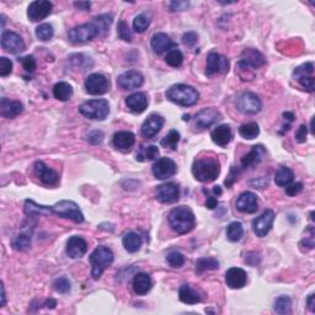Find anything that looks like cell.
Instances as JSON below:
<instances>
[{
	"label": "cell",
	"mask_w": 315,
	"mask_h": 315,
	"mask_svg": "<svg viewBox=\"0 0 315 315\" xmlns=\"http://www.w3.org/2000/svg\"><path fill=\"white\" fill-rule=\"evenodd\" d=\"M25 213L27 215H51L56 214L61 218L70 219L74 223H83L84 214L79 206L73 201L63 200L56 203L55 206H41L33 202L32 200L25 201Z\"/></svg>",
	"instance_id": "1"
},
{
	"label": "cell",
	"mask_w": 315,
	"mask_h": 315,
	"mask_svg": "<svg viewBox=\"0 0 315 315\" xmlns=\"http://www.w3.org/2000/svg\"><path fill=\"white\" fill-rule=\"evenodd\" d=\"M112 15H109V14L96 16L89 24L80 25V26H76L70 30L68 32V38L74 44H81L93 41L94 38L100 37L109 31L110 26L112 25Z\"/></svg>",
	"instance_id": "2"
},
{
	"label": "cell",
	"mask_w": 315,
	"mask_h": 315,
	"mask_svg": "<svg viewBox=\"0 0 315 315\" xmlns=\"http://www.w3.org/2000/svg\"><path fill=\"white\" fill-rule=\"evenodd\" d=\"M167 219H169V224L172 231L180 235L190 233L196 226L195 213L191 208L186 206L172 208L167 215Z\"/></svg>",
	"instance_id": "3"
},
{
	"label": "cell",
	"mask_w": 315,
	"mask_h": 315,
	"mask_svg": "<svg viewBox=\"0 0 315 315\" xmlns=\"http://www.w3.org/2000/svg\"><path fill=\"white\" fill-rule=\"evenodd\" d=\"M220 174V163L215 158L196 159L192 165V175L200 183L208 184L214 181Z\"/></svg>",
	"instance_id": "4"
},
{
	"label": "cell",
	"mask_w": 315,
	"mask_h": 315,
	"mask_svg": "<svg viewBox=\"0 0 315 315\" xmlns=\"http://www.w3.org/2000/svg\"><path fill=\"white\" fill-rule=\"evenodd\" d=\"M166 98L174 104L180 105V106L189 107L194 106L197 104L200 99V94L194 86H190L186 84H177L172 85L166 92Z\"/></svg>",
	"instance_id": "5"
},
{
	"label": "cell",
	"mask_w": 315,
	"mask_h": 315,
	"mask_svg": "<svg viewBox=\"0 0 315 315\" xmlns=\"http://www.w3.org/2000/svg\"><path fill=\"white\" fill-rule=\"evenodd\" d=\"M113 259H115L113 252L107 246H98L93 251V254L89 257V261L93 266L92 276L94 280H99L101 277L105 269L112 265Z\"/></svg>",
	"instance_id": "6"
},
{
	"label": "cell",
	"mask_w": 315,
	"mask_h": 315,
	"mask_svg": "<svg viewBox=\"0 0 315 315\" xmlns=\"http://www.w3.org/2000/svg\"><path fill=\"white\" fill-rule=\"evenodd\" d=\"M79 112L89 120L104 121L110 113V105L105 99H95L81 104Z\"/></svg>",
	"instance_id": "7"
},
{
	"label": "cell",
	"mask_w": 315,
	"mask_h": 315,
	"mask_svg": "<svg viewBox=\"0 0 315 315\" xmlns=\"http://www.w3.org/2000/svg\"><path fill=\"white\" fill-rule=\"evenodd\" d=\"M261 107H262V102L259 96L254 93H243L237 100V109L245 115H255L260 112Z\"/></svg>",
	"instance_id": "8"
},
{
	"label": "cell",
	"mask_w": 315,
	"mask_h": 315,
	"mask_svg": "<svg viewBox=\"0 0 315 315\" xmlns=\"http://www.w3.org/2000/svg\"><path fill=\"white\" fill-rule=\"evenodd\" d=\"M266 63V59L257 50L254 48H248L244 50L241 53V58L239 61V68L241 70L246 69H257V68L262 67Z\"/></svg>",
	"instance_id": "9"
},
{
	"label": "cell",
	"mask_w": 315,
	"mask_h": 315,
	"mask_svg": "<svg viewBox=\"0 0 315 315\" xmlns=\"http://www.w3.org/2000/svg\"><path fill=\"white\" fill-rule=\"evenodd\" d=\"M2 47L3 50L11 53V55H19V53L24 52L25 48H26L24 39L13 31H3Z\"/></svg>",
	"instance_id": "10"
},
{
	"label": "cell",
	"mask_w": 315,
	"mask_h": 315,
	"mask_svg": "<svg viewBox=\"0 0 315 315\" xmlns=\"http://www.w3.org/2000/svg\"><path fill=\"white\" fill-rule=\"evenodd\" d=\"M110 83L105 75L94 73L85 80V90L90 95H104L109 92Z\"/></svg>",
	"instance_id": "11"
},
{
	"label": "cell",
	"mask_w": 315,
	"mask_h": 315,
	"mask_svg": "<svg viewBox=\"0 0 315 315\" xmlns=\"http://www.w3.org/2000/svg\"><path fill=\"white\" fill-rule=\"evenodd\" d=\"M53 9V4L47 0H36L28 5L27 16L32 22L41 21L51 15Z\"/></svg>",
	"instance_id": "12"
},
{
	"label": "cell",
	"mask_w": 315,
	"mask_h": 315,
	"mask_svg": "<svg viewBox=\"0 0 315 315\" xmlns=\"http://www.w3.org/2000/svg\"><path fill=\"white\" fill-rule=\"evenodd\" d=\"M275 222V212L272 209H266L262 214L259 215L256 219L252 222V231H254L256 237L263 238L268 234V232L272 229Z\"/></svg>",
	"instance_id": "13"
},
{
	"label": "cell",
	"mask_w": 315,
	"mask_h": 315,
	"mask_svg": "<svg viewBox=\"0 0 315 315\" xmlns=\"http://www.w3.org/2000/svg\"><path fill=\"white\" fill-rule=\"evenodd\" d=\"M177 166L174 160L170 158H160L155 161L152 167L153 175L159 180H166V178L174 176L176 174Z\"/></svg>",
	"instance_id": "14"
},
{
	"label": "cell",
	"mask_w": 315,
	"mask_h": 315,
	"mask_svg": "<svg viewBox=\"0 0 315 315\" xmlns=\"http://www.w3.org/2000/svg\"><path fill=\"white\" fill-rule=\"evenodd\" d=\"M229 70V61L226 57L218 55L217 52H211L207 57L206 75L212 76L218 73H227Z\"/></svg>",
	"instance_id": "15"
},
{
	"label": "cell",
	"mask_w": 315,
	"mask_h": 315,
	"mask_svg": "<svg viewBox=\"0 0 315 315\" xmlns=\"http://www.w3.org/2000/svg\"><path fill=\"white\" fill-rule=\"evenodd\" d=\"M144 83V78L137 70H128L122 73L117 78L118 87L123 90H133L141 87Z\"/></svg>",
	"instance_id": "16"
},
{
	"label": "cell",
	"mask_w": 315,
	"mask_h": 315,
	"mask_svg": "<svg viewBox=\"0 0 315 315\" xmlns=\"http://www.w3.org/2000/svg\"><path fill=\"white\" fill-rule=\"evenodd\" d=\"M222 118V115L215 109H204L195 116V127L198 129H206L213 126Z\"/></svg>",
	"instance_id": "17"
},
{
	"label": "cell",
	"mask_w": 315,
	"mask_h": 315,
	"mask_svg": "<svg viewBox=\"0 0 315 315\" xmlns=\"http://www.w3.org/2000/svg\"><path fill=\"white\" fill-rule=\"evenodd\" d=\"M35 174L42 184L48 186H56L59 183V174L56 170L48 167L43 161H36Z\"/></svg>",
	"instance_id": "18"
},
{
	"label": "cell",
	"mask_w": 315,
	"mask_h": 315,
	"mask_svg": "<svg viewBox=\"0 0 315 315\" xmlns=\"http://www.w3.org/2000/svg\"><path fill=\"white\" fill-rule=\"evenodd\" d=\"M237 209L241 213H248L252 214L257 211L259 208V200H257V196L252 192H244L238 197L237 203H235Z\"/></svg>",
	"instance_id": "19"
},
{
	"label": "cell",
	"mask_w": 315,
	"mask_h": 315,
	"mask_svg": "<svg viewBox=\"0 0 315 315\" xmlns=\"http://www.w3.org/2000/svg\"><path fill=\"white\" fill-rule=\"evenodd\" d=\"M163 126H164V118L161 117L160 115H158V113H153V115H150L149 117L143 122V124H142L141 128L142 136H143L144 138L148 139L155 137V136L160 132V129L163 128Z\"/></svg>",
	"instance_id": "20"
},
{
	"label": "cell",
	"mask_w": 315,
	"mask_h": 315,
	"mask_svg": "<svg viewBox=\"0 0 315 315\" xmlns=\"http://www.w3.org/2000/svg\"><path fill=\"white\" fill-rule=\"evenodd\" d=\"M180 196V190L175 184H163L158 186L157 189V198L161 203H174L178 200Z\"/></svg>",
	"instance_id": "21"
},
{
	"label": "cell",
	"mask_w": 315,
	"mask_h": 315,
	"mask_svg": "<svg viewBox=\"0 0 315 315\" xmlns=\"http://www.w3.org/2000/svg\"><path fill=\"white\" fill-rule=\"evenodd\" d=\"M246 272L243 268L232 267L226 274V283L229 288L240 289L246 285Z\"/></svg>",
	"instance_id": "22"
},
{
	"label": "cell",
	"mask_w": 315,
	"mask_h": 315,
	"mask_svg": "<svg viewBox=\"0 0 315 315\" xmlns=\"http://www.w3.org/2000/svg\"><path fill=\"white\" fill-rule=\"evenodd\" d=\"M150 44H152L154 53H157V55H163V53L169 52V51H171V48L176 46V43H175L166 33L163 32L155 33L152 37Z\"/></svg>",
	"instance_id": "23"
},
{
	"label": "cell",
	"mask_w": 315,
	"mask_h": 315,
	"mask_svg": "<svg viewBox=\"0 0 315 315\" xmlns=\"http://www.w3.org/2000/svg\"><path fill=\"white\" fill-rule=\"evenodd\" d=\"M87 251V244L81 237H72L67 241V252L72 259H80Z\"/></svg>",
	"instance_id": "24"
},
{
	"label": "cell",
	"mask_w": 315,
	"mask_h": 315,
	"mask_svg": "<svg viewBox=\"0 0 315 315\" xmlns=\"http://www.w3.org/2000/svg\"><path fill=\"white\" fill-rule=\"evenodd\" d=\"M24 110V106L20 101L10 100V99L3 98L0 101V113L5 118H15Z\"/></svg>",
	"instance_id": "25"
},
{
	"label": "cell",
	"mask_w": 315,
	"mask_h": 315,
	"mask_svg": "<svg viewBox=\"0 0 315 315\" xmlns=\"http://www.w3.org/2000/svg\"><path fill=\"white\" fill-rule=\"evenodd\" d=\"M136 137L132 132H127V130H123V132H117L115 133L112 139V143L115 146L116 149L121 150V152H129L132 149V147L134 146Z\"/></svg>",
	"instance_id": "26"
},
{
	"label": "cell",
	"mask_w": 315,
	"mask_h": 315,
	"mask_svg": "<svg viewBox=\"0 0 315 315\" xmlns=\"http://www.w3.org/2000/svg\"><path fill=\"white\" fill-rule=\"evenodd\" d=\"M148 96L144 93H136L126 99V105L134 113H142L148 107Z\"/></svg>",
	"instance_id": "27"
},
{
	"label": "cell",
	"mask_w": 315,
	"mask_h": 315,
	"mask_svg": "<svg viewBox=\"0 0 315 315\" xmlns=\"http://www.w3.org/2000/svg\"><path fill=\"white\" fill-rule=\"evenodd\" d=\"M133 291L136 292V294L138 296H144L152 289L153 282L152 278L148 274H144V272H141V274H137L133 278Z\"/></svg>",
	"instance_id": "28"
},
{
	"label": "cell",
	"mask_w": 315,
	"mask_h": 315,
	"mask_svg": "<svg viewBox=\"0 0 315 315\" xmlns=\"http://www.w3.org/2000/svg\"><path fill=\"white\" fill-rule=\"evenodd\" d=\"M211 137L214 144H217L219 147H226L227 144H229V142L232 141L233 137L231 127L227 126V124L218 126L217 128L213 129Z\"/></svg>",
	"instance_id": "29"
},
{
	"label": "cell",
	"mask_w": 315,
	"mask_h": 315,
	"mask_svg": "<svg viewBox=\"0 0 315 315\" xmlns=\"http://www.w3.org/2000/svg\"><path fill=\"white\" fill-rule=\"evenodd\" d=\"M266 154V150L262 146H254L250 150L249 154H246L245 157L241 159V166L243 167H250L255 164L260 163L262 160V157Z\"/></svg>",
	"instance_id": "30"
},
{
	"label": "cell",
	"mask_w": 315,
	"mask_h": 315,
	"mask_svg": "<svg viewBox=\"0 0 315 315\" xmlns=\"http://www.w3.org/2000/svg\"><path fill=\"white\" fill-rule=\"evenodd\" d=\"M178 298L183 303L185 304H197L200 303L201 300V296L195 291L190 287L189 285H183L178 289Z\"/></svg>",
	"instance_id": "31"
},
{
	"label": "cell",
	"mask_w": 315,
	"mask_h": 315,
	"mask_svg": "<svg viewBox=\"0 0 315 315\" xmlns=\"http://www.w3.org/2000/svg\"><path fill=\"white\" fill-rule=\"evenodd\" d=\"M122 244H123L126 251L133 254V252H137L139 249H141L142 244H143V240H142V238L139 237L137 233L130 232L124 235L123 239H122Z\"/></svg>",
	"instance_id": "32"
},
{
	"label": "cell",
	"mask_w": 315,
	"mask_h": 315,
	"mask_svg": "<svg viewBox=\"0 0 315 315\" xmlns=\"http://www.w3.org/2000/svg\"><path fill=\"white\" fill-rule=\"evenodd\" d=\"M294 180V172L293 170L289 169L287 166H282L278 169V171L275 175V183L277 186L280 187H286L289 184L293 183Z\"/></svg>",
	"instance_id": "33"
},
{
	"label": "cell",
	"mask_w": 315,
	"mask_h": 315,
	"mask_svg": "<svg viewBox=\"0 0 315 315\" xmlns=\"http://www.w3.org/2000/svg\"><path fill=\"white\" fill-rule=\"evenodd\" d=\"M53 96L59 101H68L73 96V87L65 81H59L53 86Z\"/></svg>",
	"instance_id": "34"
},
{
	"label": "cell",
	"mask_w": 315,
	"mask_h": 315,
	"mask_svg": "<svg viewBox=\"0 0 315 315\" xmlns=\"http://www.w3.org/2000/svg\"><path fill=\"white\" fill-rule=\"evenodd\" d=\"M219 262L214 257H202L196 261V272L198 275L203 274L206 271H212V269H218Z\"/></svg>",
	"instance_id": "35"
},
{
	"label": "cell",
	"mask_w": 315,
	"mask_h": 315,
	"mask_svg": "<svg viewBox=\"0 0 315 315\" xmlns=\"http://www.w3.org/2000/svg\"><path fill=\"white\" fill-rule=\"evenodd\" d=\"M275 311L277 314H289L292 310V300L291 298L287 296H281L278 297L276 300H275V305H274Z\"/></svg>",
	"instance_id": "36"
},
{
	"label": "cell",
	"mask_w": 315,
	"mask_h": 315,
	"mask_svg": "<svg viewBox=\"0 0 315 315\" xmlns=\"http://www.w3.org/2000/svg\"><path fill=\"white\" fill-rule=\"evenodd\" d=\"M239 134L244 139H254L260 134V128L259 124L255 123V122H250V123H246L240 126L239 128Z\"/></svg>",
	"instance_id": "37"
},
{
	"label": "cell",
	"mask_w": 315,
	"mask_h": 315,
	"mask_svg": "<svg viewBox=\"0 0 315 315\" xmlns=\"http://www.w3.org/2000/svg\"><path fill=\"white\" fill-rule=\"evenodd\" d=\"M244 228L240 222H233L227 228V237L231 241H239L243 238Z\"/></svg>",
	"instance_id": "38"
},
{
	"label": "cell",
	"mask_w": 315,
	"mask_h": 315,
	"mask_svg": "<svg viewBox=\"0 0 315 315\" xmlns=\"http://www.w3.org/2000/svg\"><path fill=\"white\" fill-rule=\"evenodd\" d=\"M180 142V133L177 130L171 129L169 133L163 138L161 141V146L165 147V148H170L172 150L177 149V144Z\"/></svg>",
	"instance_id": "39"
},
{
	"label": "cell",
	"mask_w": 315,
	"mask_h": 315,
	"mask_svg": "<svg viewBox=\"0 0 315 315\" xmlns=\"http://www.w3.org/2000/svg\"><path fill=\"white\" fill-rule=\"evenodd\" d=\"M13 248L15 250H26L31 246V237L28 234H25V233H21V234L16 235L15 238L13 239Z\"/></svg>",
	"instance_id": "40"
},
{
	"label": "cell",
	"mask_w": 315,
	"mask_h": 315,
	"mask_svg": "<svg viewBox=\"0 0 315 315\" xmlns=\"http://www.w3.org/2000/svg\"><path fill=\"white\" fill-rule=\"evenodd\" d=\"M159 157V149L157 146H149L146 148H141V153L137 154V160H155Z\"/></svg>",
	"instance_id": "41"
},
{
	"label": "cell",
	"mask_w": 315,
	"mask_h": 315,
	"mask_svg": "<svg viewBox=\"0 0 315 315\" xmlns=\"http://www.w3.org/2000/svg\"><path fill=\"white\" fill-rule=\"evenodd\" d=\"M55 35V30H53L52 25L50 24H42L36 28V37H37L39 41H50L51 38L53 37Z\"/></svg>",
	"instance_id": "42"
},
{
	"label": "cell",
	"mask_w": 315,
	"mask_h": 315,
	"mask_svg": "<svg viewBox=\"0 0 315 315\" xmlns=\"http://www.w3.org/2000/svg\"><path fill=\"white\" fill-rule=\"evenodd\" d=\"M183 61H184V56H183V53H181V51H178L177 48H174V50L169 51L165 57L166 63L169 64L170 67H174V68L180 67V65L183 64Z\"/></svg>",
	"instance_id": "43"
},
{
	"label": "cell",
	"mask_w": 315,
	"mask_h": 315,
	"mask_svg": "<svg viewBox=\"0 0 315 315\" xmlns=\"http://www.w3.org/2000/svg\"><path fill=\"white\" fill-rule=\"evenodd\" d=\"M150 25V18L147 16L146 14H139L138 16H136L133 20V28H134L136 32H144Z\"/></svg>",
	"instance_id": "44"
},
{
	"label": "cell",
	"mask_w": 315,
	"mask_h": 315,
	"mask_svg": "<svg viewBox=\"0 0 315 315\" xmlns=\"http://www.w3.org/2000/svg\"><path fill=\"white\" fill-rule=\"evenodd\" d=\"M166 262L169 263L171 267L174 268H180L181 266L185 263V256L181 254L180 251H171L167 254L166 256Z\"/></svg>",
	"instance_id": "45"
},
{
	"label": "cell",
	"mask_w": 315,
	"mask_h": 315,
	"mask_svg": "<svg viewBox=\"0 0 315 315\" xmlns=\"http://www.w3.org/2000/svg\"><path fill=\"white\" fill-rule=\"evenodd\" d=\"M117 32H118V37H120L121 39H123V41H126V42L132 41V32H130L128 25H127L123 20H121V21L118 22Z\"/></svg>",
	"instance_id": "46"
},
{
	"label": "cell",
	"mask_w": 315,
	"mask_h": 315,
	"mask_svg": "<svg viewBox=\"0 0 315 315\" xmlns=\"http://www.w3.org/2000/svg\"><path fill=\"white\" fill-rule=\"evenodd\" d=\"M314 73V64L313 63H305V64H302L300 67L296 68V70H294V78H299V76H303V75H313Z\"/></svg>",
	"instance_id": "47"
},
{
	"label": "cell",
	"mask_w": 315,
	"mask_h": 315,
	"mask_svg": "<svg viewBox=\"0 0 315 315\" xmlns=\"http://www.w3.org/2000/svg\"><path fill=\"white\" fill-rule=\"evenodd\" d=\"M298 83L302 85L303 87L309 93L314 92V76L313 75H303L297 78Z\"/></svg>",
	"instance_id": "48"
},
{
	"label": "cell",
	"mask_w": 315,
	"mask_h": 315,
	"mask_svg": "<svg viewBox=\"0 0 315 315\" xmlns=\"http://www.w3.org/2000/svg\"><path fill=\"white\" fill-rule=\"evenodd\" d=\"M53 286H55V289L57 292H59V293L64 294L70 291V283L65 277H61V278H58V280H56L55 285Z\"/></svg>",
	"instance_id": "49"
},
{
	"label": "cell",
	"mask_w": 315,
	"mask_h": 315,
	"mask_svg": "<svg viewBox=\"0 0 315 315\" xmlns=\"http://www.w3.org/2000/svg\"><path fill=\"white\" fill-rule=\"evenodd\" d=\"M11 72H13V63H11V61L8 59L7 57H2L0 58V75L8 76Z\"/></svg>",
	"instance_id": "50"
},
{
	"label": "cell",
	"mask_w": 315,
	"mask_h": 315,
	"mask_svg": "<svg viewBox=\"0 0 315 315\" xmlns=\"http://www.w3.org/2000/svg\"><path fill=\"white\" fill-rule=\"evenodd\" d=\"M21 63L24 69L28 73L35 72L36 67H37V63H36V59L33 56H26L24 57V58H21Z\"/></svg>",
	"instance_id": "51"
},
{
	"label": "cell",
	"mask_w": 315,
	"mask_h": 315,
	"mask_svg": "<svg viewBox=\"0 0 315 315\" xmlns=\"http://www.w3.org/2000/svg\"><path fill=\"white\" fill-rule=\"evenodd\" d=\"M104 139V133L101 130H90L86 134V141L92 144L101 143Z\"/></svg>",
	"instance_id": "52"
},
{
	"label": "cell",
	"mask_w": 315,
	"mask_h": 315,
	"mask_svg": "<svg viewBox=\"0 0 315 315\" xmlns=\"http://www.w3.org/2000/svg\"><path fill=\"white\" fill-rule=\"evenodd\" d=\"M303 190V184L302 183H297V184H289L288 186H286V194L291 197L296 196L298 194H300Z\"/></svg>",
	"instance_id": "53"
},
{
	"label": "cell",
	"mask_w": 315,
	"mask_h": 315,
	"mask_svg": "<svg viewBox=\"0 0 315 315\" xmlns=\"http://www.w3.org/2000/svg\"><path fill=\"white\" fill-rule=\"evenodd\" d=\"M197 39L198 37L195 32H186L183 36V43L187 47H194L197 43Z\"/></svg>",
	"instance_id": "54"
},
{
	"label": "cell",
	"mask_w": 315,
	"mask_h": 315,
	"mask_svg": "<svg viewBox=\"0 0 315 315\" xmlns=\"http://www.w3.org/2000/svg\"><path fill=\"white\" fill-rule=\"evenodd\" d=\"M306 134H308V127H306L305 124H302V126H300L296 132L297 142H299V143H304V142L306 141Z\"/></svg>",
	"instance_id": "55"
},
{
	"label": "cell",
	"mask_w": 315,
	"mask_h": 315,
	"mask_svg": "<svg viewBox=\"0 0 315 315\" xmlns=\"http://www.w3.org/2000/svg\"><path fill=\"white\" fill-rule=\"evenodd\" d=\"M238 175H239V170H238L237 167L233 166L232 170H231V174H229V177L226 180V185L228 186V187L232 186L233 184H234L235 181H237Z\"/></svg>",
	"instance_id": "56"
},
{
	"label": "cell",
	"mask_w": 315,
	"mask_h": 315,
	"mask_svg": "<svg viewBox=\"0 0 315 315\" xmlns=\"http://www.w3.org/2000/svg\"><path fill=\"white\" fill-rule=\"evenodd\" d=\"M187 7H189V3L187 2H172V3H170V9H171V11L185 10Z\"/></svg>",
	"instance_id": "57"
},
{
	"label": "cell",
	"mask_w": 315,
	"mask_h": 315,
	"mask_svg": "<svg viewBox=\"0 0 315 315\" xmlns=\"http://www.w3.org/2000/svg\"><path fill=\"white\" fill-rule=\"evenodd\" d=\"M218 206V200L214 197V196H211V197L207 198L206 201V207L208 209H214L215 207Z\"/></svg>",
	"instance_id": "58"
},
{
	"label": "cell",
	"mask_w": 315,
	"mask_h": 315,
	"mask_svg": "<svg viewBox=\"0 0 315 315\" xmlns=\"http://www.w3.org/2000/svg\"><path fill=\"white\" fill-rule=\"evenodd\" d=\"M74 7L76 8V9H80V10H89L90 7H92V4H90L89 2H76L74 3Z\"/></svg>",
	"instance_id": "59"
},
{
	"label": "cell",
	"mask_w": 315,
	"mask_h": 315,
	"mask_svg": "<svg viewBox=\"0 0 315 315\" xmlns=\"http://www.w3.org/2000/svg\"><path fill=\"white\" fill-rule=\"evenodd\" d=\"M306 304H308V308L310 309L311 311H315V296L314 294H310L306 299Z\"/></svg>",
	"instance_id": "60"
},
{
	"label": "cell",
	"mask_w": 315,
	"mask_h": 315,
	"mask_svg": "<svg viewBox=\"0 0 315 315\" xmlns=\"http://www.w3.org/2000/svg\"><path fill=\"white\" fill-rule=\"evenodd\" d=\"M5 303H7V296H5L4 285H3V283H2V305H0V306H4Z\"/></svg>",
	"instance_id": "61"
},
{
	"label": "cell",
	"mask_w": 315,
	"mask_h": 315,
	"mask_svg": "<svg viewBox=\"0 0 315 315\" xmlns=\"http://www.w3.org/2000/svg\"><path fill=\"white\" fill-rule=\"evenodd\" d=\"M283 117L287 118V120L291 121V122L294 120V116H293V113H292V112H285V113H283Z\"/></svg>",
	"instance_id": "62"
},
{
	"label": "cell",
	"mask_w": 315,
	"mask_h": 315,
	"mask_svg": "<svg viewBox=\"0 0 315 315\" xmlns=\"http://www.w3.org/2000/svg\"><path fill=\"white\" fill-rule=\"evenodd\" d=\"M213 194L217 195V196H220L222 195V189H220L219 186H215L213 189Z\"/></svg>",
	"instance_id": "63"
},
{
	"label": "cell",
	"mask_w": 315,
	"mask_h": 315,
	"mask_svg": "<svg viewBox=\"0 0 315 315\" xmlns=\"http://www.w3.org/2000/svg\"><path fill=\"white\" fill-rule=\"evenodd\" d=\"M184 120H185V121H189V120H190V116H184Z\"/></svg>",
	"instance_id": "64"
}]
</instances>
